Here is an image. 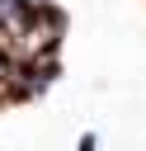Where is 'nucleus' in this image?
<instances>
[{
    "label": "nucleus",
    "mask_w": 146,
    "mask_h": 151,
    "mask_svg": "<svg viewBox=\"0 0 146 151\" xmlns=\"http://www.w3.org/2000/svg\"><path fill=\"white\" fill-rule=\"evenodd\" d=\"M33 5H38V0H0V42H5V47H9L24 28H28Z\"/></svg>",
    "instance_id": "nucleus-1"
},
{
    "label": "nucleus",
    "mask_w": 146,
    "mask_h": 151,
    "mask_svg": "<svg viewBox=\"0 0 146 151\" xmlns=\"http://www.w3.org/2000/svg\"><path fill=\"white\" fill-rule=\"evenodd\" d=\"M94 146H99V137H94V132H85V137H80V151H94Z\"/></svg>",
    "instance_id": "nucleus-2"
}]
</instances>
